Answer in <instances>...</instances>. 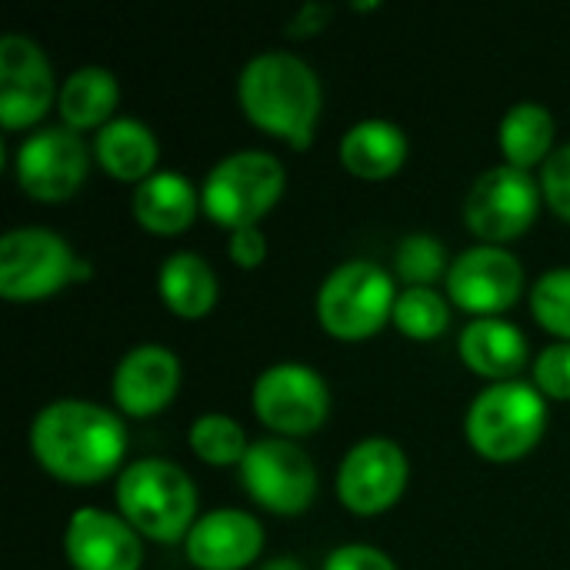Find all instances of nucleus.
Instances as JSON below:
<instances>
[{"label":"nucleus","instance_id":"12","mask_svg":"<svg viewBox=\"0 0 570 570\" xmlns=\"http://www.w3.org/2000/svg\"><path fill=\"white\" fill-rule=\"evenodd\" d=\"M87 177V147L70 127H43L17 150V180L37 200H63Z\"/></svg>","mask_w":570,"mask_h":570},{"label":"nucleus","instance_id":"24","mask_svg":"<svg viewBox=\"0 0 570 570\" xmlns=\"http://www.w3.org/2000/svg\"><path fill=\"white\" fill-rule=\"evenodd\" d=\"M554 117L541 104H518L501 120V150L511 167L528 170L551 157Z\"/></svg>","mask_w":570,"mask_h":570},{"label":"nucleus","instance_id":"26","mask_svg":"<svg viewBox=\"0 0 570 570\" xmlns=\"http://www.w3.org/2000/svg\"><path fill=\"white\" fill-rule=\"evenodd\" d=\"M394 324L407 337L428 341V337H438V334L448 331L451 311H448V301L441 294H434L431 287H407L404 294H397Z\"/></svg>","mask_w":570,"mask_h":570},{"label":"nucleus","instance_id":"11","mask_svg":"<svg viewBox=\"0 0 570 570\" xmlns=\"http://www.w3.org/2000/svg\"><path fill=\"white\" fill-rule=\"evenodd\" d=\"M407 484V458L387 438H367L347 451L337 471V494L354 514L387 511Z\"/></svg>","mask_w":570,"mask_h":570},{"label":"nucleus","instance_id":"33","mask_svg":"<svg viewBox=\"0 0 570 570\" xmlns=\"http://www.w3.org/2000/svg\"><path fill=\"white\" fill-rule=\"evenodd\" d=\"M327 17H331V7H321V3H307L294 20H291V27H287V33L291 37H307V33H317L324 23H327Z\"/></svg>","mask_w":570,"mask_h":570},{"label":"nucleus","instance_id":"20","mask_svg":"<svg viewBox=\"0 0 570 570\" xmlns=\"http://www.w3.org/2000/svg\"><path fill=\"white\" fill-rule=\"evenodd\" d=\"M197 214L194 184L174 170L150 174L134 190V217L154 234H180Z\"/></svg>","mask_w":570,"mask_h":570},{"label":"nucleus","instance_id":"3","mask_svg":"<svg viewBox=\"0 0 570 570\" xmlns=\"http://www.w3.org/2000/svg\"><path fill=\"white\" fill-rule=\"evenodd\" d=\"M117 504L124 521L154 541H180L190 534V521L197 511V491L187 471L160 458L134 461L117 481Z\"/></svg>","mask_w":570,"mask_h":570},{"label":"nucleus","instance_id":"25","mask_svg":"<svg viewBox=\"0 0 570 570\" xmlns=\"http://www.w3.org/2000/svg\"><path fill=\"white\" fill-rule=\"evenodd\" d=\"M190 448L207 464H240L247 454L244 428L227 414H204L190 428Z\"/></svg>","mask_w":570,"mask_h":570},{"label":"nucleus","instance_id":"21","mask_svg":"<svg viewBox=\"0 0 570 570\" xmlns=\"http://www.w3.org/2000/svg\"><path fill=\"white\" fill-rule=\"evenodd\" d=\"M97 160L120 180H147L157 164V140L150 127L134 117H120L100 127L97 134Z\"/></svg>","mask_w":570,"mask_h":570},{"label":"nucleus","instance_id":"34","mask_svg":"<svg viewBox=\"0 0 570 570\" xmlns=\"http://www.w3.org/2000/svg\"><path fill=\"white\" fill-rule=\"evenodd\" d=\"M261 570H304V564H297L294 558H277V561H271L267 568Z\"/></svg>","mask_w":570,"mask_h":570},{"label":"nucleus","instance_id":"27","mask_svg":"<svg viewBox=\"0 0 570 570\" xmlns=\"http://www.w3.org/2000/svg\"><path fill=\"white\" fill-rule=\"evenodd\" d=\"M531 311L548 331L570 337V267H554L534 284Z\"/></svg>","mask_w":570,"mask_h":570},{"label":"nucleus","instance_id":"31","mask_svg":"<svg viewBox=\"0 0 570 570\" xmlns=\"http://www.w3.org/2000/svg\"><path fill=\"white\" fill-rule=\"evenodd\" d=\"M324 570H397L394 561L377 551V548H367V544H347V548H337Z\"/></svg>","mask_w":570,"mask_h":570},{"label":"nucleus","instance_id":"32","mask_svg":"<svg viewBox=\"0 0 570 570\" xmlns=\"http://www.w3.org/2000/svg\"><path fill=\"white\" fill-rule=\"evenodd\" d=\"M267 254L264 234L257 227H240L230 234V261L240 267H257Z\"/></svg>","mask_w":570,"mask_h":570},{"label":"nucleus","instance_id":"17","mask_svg":"<svg viewBox=\"0 0 570 570\" xmlns=\"http://www.w3.org/2000/svg\"><path fill=\"white\" fill-rule=\"evenodd\" d=\"M177 384H180V361L160 344H140L117 364L114 397L127 414L147 417L170 404Z\"/></svg>","mask_w":570,"mask_h":570},{"label":"nucleus","instance_id":"7","mask_svg":"<svg viewBox=\"0 0 570 570\" xmlns=\"http://www.w3.org/2000/svg\"><path fill=\"white\" fill-rule=\"evenodd\" d=\"M67 240L47 227H17L0 240V294L7 301H40L67 281L87 277Z\"/></svg>","mask_w":570,"mask_h":570},{"label":"nucleus","instance_id":"4","mask_svg":"<svg viewBox=\"0 0 570 570\" xmlns=\"http://www.w3.org/2000/svg\"><path fill=\"white\" fill-rule=\"evenodd\" d=\"M548 404L524 381H501L481 391L468 411V441L488 461H518L544 434Z\"/></svg>","mask_w":570,"mask_h":570},{"label":"nucleus","instance_id":"22","mask_svg":"<svg viewBox=\"0 0 570 570\" xmlns=\"http://www.w3.org/2000/svg\"><path fill=\"white\" fill-rule=\"evenodd\" d=\"M157 287H160V297L167 301V307L187 321L204 317L217 301V277H214L210 264L190 250H177L164 261Z\"/></svg>","mask_w":570,"mask_h":570},{"label":"nucleus","instance_id":"16","mask_svg":"<svg viewBox=\"0 0 570 570\" xmlns=\"http://www.w3.org/2000/svg\"><path fill=\"white\" fill-rule=\"evenodd\" d=\"M264 548L261 521L247 511L220 508L204 514L187 534V558L200 570L247 568Z\"/></svg>","mask_w":570,"mask_h":570},{"label":"nucleus","instance_id":"19","mask_svg":"<svg viewBox=\"0 0 570 570\" xmlns=\"http://www.w3.org/2000/svg\"><path fill=\"white\" fill-rule=\"evenodd\" d=\"M407 157V137L391 120H361L341 140V164L367 180L391 177Z\"/></svg>","mask_w":570,"mask_h":570},{"label":"nucleus","instance_id":"30","mask_svg":"<svg viewBox=\"0 0 570 570\" xmlns=\"http://www.w3.org/2000/svg\"><path fill=\"white\" fill-rule=\"evenodd\" d=\"M541 187L548 204L570 220V144H564L561 150H554L544 160V174H541Z\"/></svg>","mask_w":570,"mask_h":570},{"label":"nucleus","instance_id":"2","mask_svg":"<svg viewBox=\"0 0 570 570\" xmlns=\"http://www.w3.org/2000/svg\"><path fill=\"white\" fill-rule=\"evenodd\" d=\"M237 94L244 114L257 127L284 137L294 147L311 144L314 120L321 114V80L301 57L284 50L257 53L240 70Z\"/></svg>","mask_w":570,"mask_h":570},{"label":"nucleus","instance_id":"18","mask_svg":"<svg viewBox=\"0 0 570 570\" xmlns=\"http://www.w3.org/2000/svg\"><path fill=\"white\" fill-rule=\"evenodd\" d=\"M461 357L474 374L501 384L514 381V374L528 364V341L501 317H478L461 331Z\"/></svg>","mask_w":570,"mask_h":570},{"label":"nucleus","instance_id":"23","mask_svg":"<svg viewBox=\"0 0 570 570\" xmlns=\"http://www.w3.org/2000/svg\"><path fill=\"white\" fill-rule=\"evenodd\" d=\"M117 80L110 70L104 67H80L73 70L63 87H60V117L70 130H87V127H100L110 110L117 107Z\"/></svg>","mask_w":570,"mask_h":570},{"label":"nucleus","instance_id":"6","mask_svg":"<svg viewBox=\"0 0 570 570\" xmlns=\"http://www.w3.org/2000/svg\"><path fill=\"white\" fill-rule=\"evenodd\" d=\"M394 281L377 264L347 261L331 271L317 294L321 324L344 341H361L381 331L387 317H394Z\"/></svg>","mask_w":570,"mask_h":570},{"label":"nucleus","instance_id":"28","mask_svg":"<svg viewBox=\"0 0 570 570\" xmlns=\"http://www.w3.org/2000/svg\"><path fill=\"white\" fill-rule=\"evenodd\" d=\"M397 274L411 281V287H424L428 281L444 274V247L431 234H411L397 247Z\"/></svg>","mask_w":570,"mask_h":570},{"label":"nucleus","instance_id":"10","mask_svg":"<svg viewBox=\"0 0 570 570\" xmlns=\"http://www.w3.org/2000/svg\"><path fill=\"white\" fill-rule=\"evenodd\" d=\"M468 227L484 240H511L524 234L538 217V184L528 170L511 164L484 170L468 200H464Z\"/></svg>","mask_w":570,"mask_h":570},{"label":"nucleus","instance_id":"14","mask_svg":"<svg viewBox=\"0 0 570 570\" xmlns=\"http://www.w3.org/2000/svg\"><path fill=\"white\" fill-rule=\"evenodd\" d=\"M53 100V70L43 50L20 37L7 33L0 40V120L3 127H27L47 114Z\"/></svg>","mask_w":570,"mask_h":570},{"label":"nucleus","instance_id":"8","mask_svg":"<svg viewBox=\"0 0 570 570\" xmlns=\"http://www.w3.org/2000/svg\"><path fill=\"white\" fill-rule=\"evenodd\" d=\"M247 494L274 514H301L317 494V471L311 458L284 438H264L247 448L240 461Z\"/></svg>","mask_w":570,"mask_h":570},{"label":"nucleus","instance_id":"15","mask_svg":"<svg viewBox=\"0 0 570 570\" xmlns=\"http://www.w3.org/2000/svg\"><path fill=\"white\" fill-rule=\"evenodd\" d=\"M67 558L77 570H140V538L137 531L97 508H80L63 538Z\"/></svg>","mask_w":570,"mask_h":570},{"label":"nucleus","instance_id":"29","mask_svg":"<svg viewBox=\"0 0 570 570\" xmlns=\"http://www.w3.org/2000/svg\"><path fill=\"white\" fill-rule=\"evenodd\" d=\"M534 381L548 397L570 401V344H551L538 354Z\"/></svg>","mask_w":570,"mask_h":570},{"label":"nucleus","instance_id":"1","mask_svg":"<svg viewBox=\"0 0 570 570\" xmlns=\"http://www.w3.org/2000/svg\"><path fill=\"white\" fill-rule=\"evenodd\" d=\"M30 448L37 461L60 481L97 484L127 451V431L117 414L90 401H53L30 428Z\"/></svg>","mask_w":570,"mask_h":570},{"label":"nucleus","instance_id":"9","mask_svg":"<svg viewBox=\"0 0 570 570\" xmlns=\"http://www.w3.org/2000/svg\"><path fill=\"white\" fill-rule=\"evenodd\" d=\"M327 384L314 367L304 364H274L254 384L257 417L281 434H311L327 417Z\"/></svg>","mask_w":570,"mask_h":570},{"label":"nucleus","instance_id":"13","mask_svg":"<svg viewBox=\"0 0 570 570\" xmlns=\"http://www.w3.org/2000/svg\"><path fill=\"white\" fill-rule=\"evenodd\" d=\"M524 287L521 261L494 244L464 250L448 271V294L471 314H498L518 301Z\"/></svg>","mask_w":570,"mask_h":570},{"label":"nucleus","instance_id":"5","mask_svg":"<svg viewBox=\"0 0 570 570\" xmlns=\"http://www.w3.org/2000/svg\"><path fill=\"white\" fill-rule=\"evenodd\" d=\"M284 194V167L274 154L240 150L224 157L204 180L200 204L210 220L240 230L257 227V220Z\"/></svg>","mask_w":570,"mask_h":570}]
</instances>
